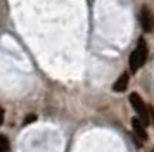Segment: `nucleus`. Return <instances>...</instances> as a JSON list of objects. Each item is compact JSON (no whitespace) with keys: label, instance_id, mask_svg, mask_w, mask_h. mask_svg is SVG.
Wrapping results in <instances>:
<instances>
[{"label":"nucleus","instance_id":"obj_8","mask_svg":"<svg viewBox=\"0 0 154 152\" xmlns=\"http://www.w3.org/2000/svg\"><path fill=\"white\" fill-rule=\"evenodd\" d=\"M31 121H35V116L31 114V116H28V117H24V124H29Z\"/></svg>","mask_w":154,"mask_h":152},{"label":"nucleus","instance_id":"obj_7","mask_svg":"<svg viewBox=\"0 0 154 152\" xmlns=\"http://www.w3.org/2000/svg\"><path fill=\"white\" fill-rule=\"evenodd\" d=\"M149 119H151V123L154 124V105L149 107Z\"/></svg>","mask_w":154,"mask_h":152},{"label":"nucleus","instance_id":"obj_9","mask_svg":"<svg viewBox=\"0 0 154 152\" xmlns=\"http://www.w3.org/2000/svg\"><path fill=\"white\" fill-rule=\"evenodd\" d=\"M4 117H5V112H4L2 107H0V126H2V123H4Z\"/></svg>","mask_w":154,"mask_h":152},{"label":"nucleus","instance_id":"obj_4","mask_svg":"<svg viewBox=\"0 0 154 152\" xmlns=\"http://www.w3.org/2000/svg\"><path fill=\"white\" fill-rule=\"evenodd\" d=\"M132 128H133V133H135V137L139 138L140 144H144L147 142V131H146V124L140 121L139 117H133L132 119Z\"/></svg>","mask_w":154,"mask_h":152},{"label":"nucleus","instance_id":"obj_1","mask_svg":"<svg viewBox=\"0 0 154 152\" xmlns=\"http://www.w3.org/2000/svg\"><path fill=\"white\" fill-rule=\"evenodd\" d=\"M147 54H149V50H147L146 40L140 38L139 43H137V47L133 48L132 54H130V69H132V73H137V71L146 64Z\"/></svg>","mask_w":154,"mask_h":152},{"label":"nucleus","instance_id":"obj_10","mask_svg":"<svg viewBox=\"0 0 154 152\" xmlns=\"http://www.w3.org/2000/svg\"><path fill=\"white\" fill-rule=\"evenodd\" d=\"M152 152H154V149H152Z\"/></svg>","mask_w":154,"mask_h":152},{"label":"nucleus","instance_id":"obj_5","mask_svg":"<svg viewBox=\"0 0 154 152\" xmlns=\"http://www.w3.org/2000/svg\"><path fill=\"white\" fill-rule=\"evenodd\" d=\"M126 87H128V73H123V74L116 80V83L112 85V90H114V92H125Z\"/></svg>","mask_w":154,"mask_h":152},{"label":"nucleus","instance_id":"obj_3","mask_svg":"<svg viewBox=\"0 0 154 152\" xmlns=\"http://www.w3.org/2000/svg\"><path fill=\"white\" fill-rule=\"evenodd\" d=\"M140 24H142V29L146 33H152L154 31V14L147 5L140 9Z\"/></svg>","mask_w":154,"mask_h":152},{"label":"nucleus","instance_id":"obj_6","mask_svg":"<svg viewBox=\"0 0 154 152\" xmlns=\"http://www.w3.org/2000/svg\"><path fill=\"white\" fill-rule=\"evenodd\" d=\"M0 152H9V138L5 135H0Z\"/></svg>","mask_w":154,"mask_h":152},{"label":"nucleus","instance_id":"obj_2","mask_svg":"<svg viewBox=\"0 0 154 152\" xmlns=\"http://www.w3.org/2000/svg\"><path fill=\"white\" fill-rule=\"evenodd\" d=\"M130 104H132V107L135 109V112H137V116H139V119L142 123L144 124L151 123V119H149V107L144 104V100H142V97L139 93H132L130 95Z\"/></svg>","mask_w":154,"mask_h":152}]
</instances>
